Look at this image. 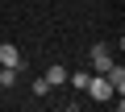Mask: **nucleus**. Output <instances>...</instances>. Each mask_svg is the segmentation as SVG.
<instances>
[{
    "instance_id": "3",
    "label": "nucleus",
    "mask_w": 125,
    "mask_h": 112,
    "mask_svg": "<svg viewBox=\"0 0 125 112\" xmlns=\"http://www.w3.org/2000/svg\"><path fill=\"white\" fill-rule=\"evenodd\" d=\"M0 67H21V50H17L13 42L0 46Z\"/></svg>"
},
{
    "instance_id": "1",
    "label": "nucleus",
    "mask_w": 125,
    "mask_h": 112,
    "mask_svg": "<svg viewBox=\"0 0 125 112\" xmlns=\"http://www.w3.org/2000/svg\"><path fill=\"white\" fill-rule=\"evenodd\" d=\"M83 91H88V95H92V100H96V104H113V95H117V91H113V83H108V79H104V75H92V79H88V87H83Z\"/></svg>"
},
{
    "instance_id": "2",
    "label": "nucleus",
    "mask_w": 125,
    "mask_h": 112,
    "mask_svg": "<svg viewBox=\"0 0 125 112\" xmlns=\"http://www.w3.org/2000/svg\"><path fill=\"white\" fill-rule=\"evenodd\" d=\"M113 62H117V58H113V50H108L104 42H96V46H92V67H96V71L104 75V71H108Z\"/></svg>"
},
{
    "instance_id": "6",
    "label": "nucleus",
    "mask_w": 125,
    "mask_h": 112,
    "mask_svg": "<svg viewBox=\"0 0 125 112\" xmlns=\"http://www.w3.org/2000/svg\"><path fill=\"white\" fill-rule=\"evenodd\" d=\"M46 83H50V87H58V83H67V67H50Z\"/></svg>"
},
{
    "instance_id": "5",
    "label": "nucleus",
    "mask_w": 125,
    "mask_h": 112,
    "mask_svg": "<svg viewBox=\"0 0 125 112\" xmlns=\"http://www.w3.org/2000/svg\"><path fill=\"white\" fill-rule=\"evenodd\" d=\"M17 75H21V67H0V87H13Z\"/></svg>"
},
{
    "instance_id": "4",
    "label": "nucleus",
    "mask_w": 125,
    "mask_h": 112,
    "mask_svg": "<svg viewBox=\"0 0 125 112\" xmlns=\"http://www.w3.org/2000/svg\"><path fill=\"white\" fill-rule=\"evenodd\" d=\"M104 79H108V83H113V91H117V95H121V91H125V67H117V62H113V67H108V71H104Z\"/></svg>"
}]
</instances>
